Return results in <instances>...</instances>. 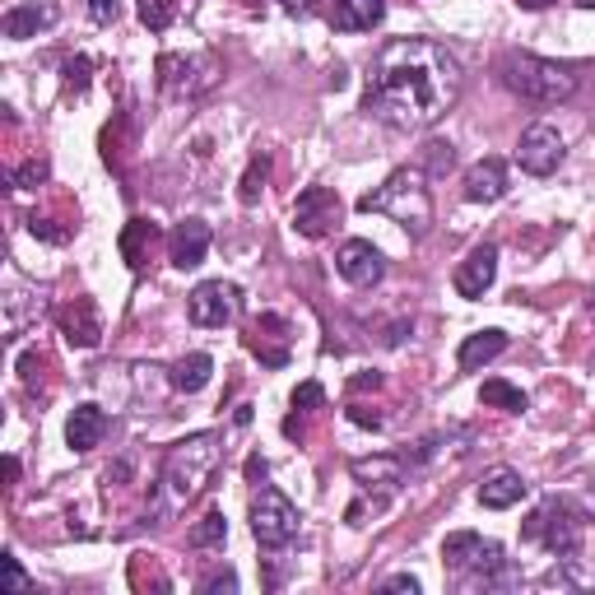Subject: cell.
I'll use <instances>...</instances> for the list:
<instances>
[{
	"mask_svg": "<svg viewBox=\"0 0 595 595\" xmlns=\"http://www.w3.org/2000/svg\"><path fill=\"white\" fill-rule=\"evenodd\" d=\"M321 405H326L321 381H303L298 391H294V409H298V414H313V409H321Z\"/></svg>",
	"mask_w": 595,
	"mask_h": 595,
	"instance_id": "obj_32",
	"label": "cell"
},
{
	"mask_svg": "<svg viewBox=\"0 0 595 595\" xmlns=\"http://www.w3.org/2000/svg\"><path fill=\"white\" fill-rule=\"evenodd\" d=\"M349 475L358 484V494L373 498V507H381L386 498L400 494V484H405V456H358L349 465Z\"/></svg>",
	"mask_w": 595,
	"mask_h": 595,
	"instance_id": "obj_10",
	"label": "cell"
},
{
	"mask_svg": "<svg viewBox=\"0 0 595 595\" xmlns=\"http://www.w3.org/2000/svg\"><path fill=\"white\" fill-rule=\"evenodd\" d=\"M224 465V437L219 433H196V437H182L177 447H168L163 456V484L172 503H191L200 498L210 479L219 475Z\"/></svg>",
	"mask_w": 595,
	"mask_h": 595,
	"instance_id": "obj_5",
	"label": "cell"
},
{
	"mask_svg": "<svg viewBox=\"0 0 595 595\" xmlns=\"http://www.w3.org/2000/svg\"><path fill=\"white\" fill-rule=\"evenodd\" d=\"M29 228H33V238H42V242H70V232L75 228H57V219H29Z\"/></svg>",
	"mask_w": 595,
	"mask_h": 595,
	"instance_id": "obj_34",
	"label": "cell"
},
{
	"mask_svg": "<svg viewBox=\"0 0 595 595\" xmlns=\"http://www.w3.org/2000/svg\"><path fill=\"white\" fill-rule=\"evenodd\" d=\"M386 19V0H335L330 23L340 33H368Z\"/></svg>",
	"mask_w": 595,
	"mask_h": 595,
	"instance_id": "obj_22",
	"label": "cell"
},
{
	"mask_svg": "<svg viewBox=\"0 0 595 595\" xmlns=\"http://www.w3.org/2000/svg\"><path fill=\"white\" fill-rule=\"evenodd\" d=\"M266 177H270V159L261 153V159H251V168H247V177H242V191H238V200H242V205H256V200H261V191H266Z\"/></svg>",
	"mask_w": 595,
	"mask_h": 595,
	"instance_id": "obj_30",
	"label": "cell"
},
{
	"mask_svg": "<svg viewBox=\"0 0 595 595\" xmlns=\"http://www.w3.org/2000/svg\"><path fill=\"white\" fill-rule=\"evenodd\" d=\"M349 419H354L358 428H381V414L368 409V405H349Z\"/></svg>",
	"mask_w": 595,
	"mask_h": 595,
	"instance_id": "obj_38",
	"label": "cell"
},
{
	"mask_svg": "<svg viewBox=\"0 0 595 595\" xmlns=\"http://www.w3.org/2000/svg\"><path fill=\"white\" fill-rule=\"evenodd\" d=\"M443 563L460 577L465 591H503V586H516V567L507 563L498 539H484L475 530H456L447 535L443 545Z\"/></svg>",
	"mask_w": 595,
	"mask_h": 595,
	"instance_id": "obj_3",
	"label": "cell"
},
{
	"mask_svg": "<svg viewBox=\"0 0 595 595\" xmlns=\"http://www.w3.org/2000/svg\"><path fill=\"white\" fill-rule=\"evenodd\" d=\"M479 400H484L488 409H507V414H526V409H530V400H526V391H522V386H512V381H503V377L484 381Z\"/></svg>",
	"mask_w": 595,
	"mask_h": 595,
	"instance_id": "obj_25",
	"label": "cell"
},
{
	"mask_svg": "<svg viewBox=\"0 0 595 595\" xmlns=\"http://www.w3.org/2000/svg\"><path fill=\"white\" fill-rule=\"evenodd\" d=\"M498 279V247L494 242H479V247H470V256L456 266V294L460 298H484L488 294V284Z\"/></svg>",
	"mask_w": 595,
	"mask_h": 595,
	"instance_id": "obj_16",
	"label": "cell"
},
{
	"mask_svg": "<svg viewBox=\"0 0 595 595\" xmlns=\"http://www.w3.org/2000/svg\"><path fill=\"white\" fill-rule=\"evenodd\" d=\"M522 539H526V545H539L554 558H573L582 549V539H586V512L573 498L554 494V498H545L526 516Z\"/></svg>",
	"mask_w": 595,
	"mask_h": 595,
	"instance_id": "obj_6",
	"label": "cell"
},
{
	"mask_svg": "<svg viewBox=\"0 0 595 595\" xmlns=\"http://www.w3.org/2000/svg\"><path fill=\"white\" fill-rule=\"evenodd\" d=\"M549 586H595V573H567V567L558 573V567H554V573H549Z\"/></svg>",
	"mask_w": 595,
	"mask_h": 595,
	"instance_id": "obj_37",
	"label": "cell"
},
{
	"mask_svg": "<svg viewBox=\"0 0 595 595\" xmlns=\"http://www.w3.org/2000/svg\"><path fill=\"white\" fill-rule=\"evenodd\" d=\"M61 70H66V89H75V93H85V89H89V70H93L89 57H70Z\"/></svg>",
	"mask_w": 595,
	"mask_h": 595,
	"instance_id": "obj_33",
	"label": "cell"
},
{
	"mask_svg": "<svg viewBox=\"0 0 595 595\" xmlns=\"http://www.w3.org/2000/svg\"><path fill=\"white\" fill-rule=\"evenodd\" d=\"M516 163H522L530 177H549L563 163V136L549 121H535L522 131V145H516Z\"/></svg>",
	"mask_w": 595,
	"mask_h": 595,
	"instance_id": "obj_12",
	"label": "cell"
},
{
	"mask_svg": "<svg viewBox=\"0 0 595 595\" xmlns=\"http://www.w3.org/2000/svg\"><path fill=\"white\" fill-rule=\"evenodd\" d=\"M215 373V358L210 354H187V358H177L172 364V391H182V396H196L205 381H210Z\"/></svg>",
	"mask_w": 595,
	"mask_h": 595,
	"instance_id": "obj_24",
	"label": "cell"
},
{
	"mask_svg": "<svg viewBox=\"0 0 595 595\" xmlns=\"http://www.w3.org/2000/svg\"><path fill=\"white\" fill-rule=\"evenodd\" d=\"M465 200L470 205H494L507 196V163L503 159H479L475 168H465Z\"/></svg>",
	"mask_w": 595,
	"mask_h": 595,
	"instance_id": "obj_19",
	"label": "cell"
},
{
	"mask_svg": "<svg viewBox=\"0 0 595 595\" xmlns=\"http://www.w3.org/2000/svg\"><path fill=\"white\" fill-rule=\"evenodd\" d=\"M238 313H242V289L228 279H205L187 298V317L205 330H224L228 321H238Z\"/></svg>",
	"mask_w": 595,
	"mask_h": 595,
	"instance_id": "obj_9",
	"label": "cell"
},
{
	"mask_svg": "<svg viewBox=\"0 0 595 595\" xmlns=\"http://www.w3.org/2000/svg\"><path fill=\"white\" fill-rule=\"evenodd\" d=\"M433 149V172H447L456 163V149L452 145H428Z\"/></svg>",
	"mask_w": 595,
	"mask_h": 595,
	"instance_id": "obj_39",
	"label": "cell"
},
{
	"mask_svg": "<svg viewBox=\"0 0 595 595\" xmlns=\"http://www.w3.org/2000/svg\"><path fill=\"white\" fill-rule=\"evenodd\" d=\"M210 224L205 219H182L172 232H168V261L177 270H196L205 261V251H210Z\"/></svg>",
	"mask_w": 595,
	"mask_h": 595,
	"instance_id": "obj_17",
	"label": "cell"
},
{
	"mask_svg": "<svg viewBox=\"0 0 595 595\" xmlns=\"http://www.w3.org/2000/svg\"><path fill=\"white\" fill-rule=\"evenodd\" d=\"M89 19L93 23H117L121 19V0H89Z\"/></svg>",
	"mask_w": 595,
	"mask_h": 595,
	"instance_id": "obj_36",
	"label": "cell"
},
{
	"mask_svg": "<svg viewBox=\"0 0 595 595\" xmlns=\"http://www.w3.org/2000/svg\"><path fill=\"white\" fill-rule=\"evenodd\" d=\"M153 238H159V228H153L149 219H131L121 232V251H126V261H131V270L145 266V251L153 247Z\"/></svg>",
	"mask_w": 595,
	"mask_h": 595,
	"instance_id": "obj_26",
	"label": "cell"
},
{
	"mask_svg": "<svg viewBox=\"0 0 595 595\" xmlns=\"http://www.w3.org/2000/svg\"><path fill=\"white\" fill-rule=\"evenodd\" d=\"M465 70L443 42L433 38H396L377 51L368 70L364 112L391 131H428L460 98Z\"/></svg>",
	"mask_w": 595,
	"mask_h": 595,
	"instance_id": "obj_1",
	"label": "cell"
},
{
	"mask_svg": "<svg viewBox=\"0 0 595 595\" xmlns=\"http://www.w3.org/2000/svg\"><path fill=\"white\" fill-rule=\"evenodd\" d=\"M364 215H386L396 219L409 238H428L433 228V191H428V172L424 168H400L391 172L377 191H368L358 200Z\"/></svg>",
	"mask_w": 595,
	"mask_h": 595,
	"instance_id": "obj_2",
	"label": "cell"
},
{
	"mask_svg": "<svg viewBox=\"0 0 595 595\" xmlns=\"http://www.w3.org/2000/svg\"><path fill=\"white\" fill-rule=\"evenodd\" d=\"M102 433H108V414L98 405H75L70 419H66V443L70 452H93L102 443Z\"/></svg>",
	"mask_w": 595,
	"mask_h": 595,
	"instance_id": "obj_21",
	"label": "cell"
},
{
	"mask_svg": "<svg viewBox=\"0 0 595 595\" xmlns=\"http://www.w3.org/2000/svg\"><path fill=\"white\" fill-rule=\"evenodd\" d=\"M498 80L516 93L535 102V108H558L577 93V75L558 66V61H545V57H530V51H507L498 61Z\"/></svg>",
	"mask_w": 595,
	"mask_h": 595,
	"instance_id": "obj_4",
	"label": "cell"
},
{
	"mask_svg": "<svg viewBox=\"0 0 595 595\" xmlns=\"http://www.w3.org/2000/svg\"><path fill=\"white\" fill-rule=\"evenodd\" d=\"M0 591H10V595H29L33 591V577L23 573L14 554H0Z\"/></svg>",
	"mask_w": 595,
	"mask_h": 595,
	"instance_id": "obj_29",
	"label": "cell"
},
{
	"mask_svg": "<svg viewBox=\"0 0 595 595\" xmlns=\"http://www.w3.org/2000/svg\"><path fill=\"white\" fill-rule=\"evenodd\" d=\"M57 19H61L57 0H19V6H10L6 14H0V33L23 42V38H38L42 29H51Z\"/></svg>",
	"mask_w": 595,
	"mask_h": 595,
	"instance_id": "obj_15",
	"label": "cell"
},
{
	"mask_svg": "<svg viewBox=\"0 0 595 595\" xmlns=\"http://www.w3.org/2000/svg\"><path fill=\"white\" fill-rule=\"evenodd\" d=\"M586 498H591V503H595V470H591V475H586Z\"/></svg>",
	"mask_w": 595,
	"mask_h": 595,
	"instance_id": "obj_43",
	"label": "cell"
},
{
	"mask_svg": "<svg viewBox=\"0 0 595 595\" xmlns=\"http://www.w3.org/2000/svg\"><path fill=\"white\" fill-rule=\"evenodd\" d=\"M191 549H219L224 539H228V522H224V512H205L200 522L191 526Z\"/></svg>",
	"mask_w": 595,
	"mask_h": 595,
	"instance_id": "obj_27",
	"label": "cell"
},
{
	"mask_svg": "<svg viewBox=\"0 0 595 595\" xmlns=\"http://www.w3.org/2000/svg\"><path fill=\"white\" fill-rule=\"evenodd\" d=\"M247 475H251V479H266V460L251 456V460H247Z\"/></svg>",
	"mask_w": 595,
	"mask_h": 595,
	"instance_id": "obj_42",
	"label": "cell"
},
{
	"mask_svg": "<svg viewBox=\"0 0 595 595\" xmlns=\"http://www.w3.org/2000/svg\"><path fill=\"white\" fill-rule=\"evenodd\" d=\"M177 19V0H140V23L149 33H168Z\"/></svg>",
	"mask_w": 595,
	"mask_h": 595,
	"instance_id": "obj_28",
	"label": "cell"
},
{
	"mask_svg": "<svg viewBox=\"0 0 595 595\" xmlns=\"http://www.w3.org/2000/svg\"><path fill=\"white\" fill-rule=\"evenodd\" d=\"M279 6L289 10V14H313V10H317V0H279Z\"/></svg>",
	"mask_w": 595,
	"mask_h": 595,
	"instance_id": "obj_41",
	"label": "cell"
},
{
	"mask_svg": "<svg viewBox=\"0 0 595 595\" xmlns=\"http://www.w3.org/2000/svg\"><path fill=\"white\" fill-rule=\"evenodd\" d=\"M498 354H507V335L503 330H475V335H465L456 364H460V373H479L484 364H494Z\"/></svg>",
	"mask_w": 595,
	"mask_h": 595,
	"instance_id": "obj_23",
	"label": "cell"
},
{
	"mask_svg": "<svg viewBox=\"0 0 595 595\" xmlns=\"http://www.w3.org/2000/svg\"><path fill=\"white\" fill-rule=\"evenodd\" d=\"M219 57L215 51H191V57H177V51H163L159 57V89L177 102H191L200 93H210L219 85Z\"/></svg>",
	"mask_w": 595,
	"mask_h": 595,
	"instance_id": "obj_7",
	"label": "cell"
},
{
	"mask_svg": "<svg viewBox=\"0 0 595 595\" xmlns=\"http://www.w3.org/2000/svg\"><path fill=\"white\" fill-rule=\"evenodd\" d=\"M247 349L261 358L266 368H284L289 364V321L275 317V313H261L247 326Z\"/></svg>",
	"mask_w": 595,
	"mask_h": 595,
	"instance_id": "obj_14",
	"label": "cell"
},
{
	"mask_svg": "<svg viewBox=\"0 0 595 595\" xmlns=\"http://www.w3.org/2000/svg\"><path fill=\"white\" fill-rule=\"evenodd\" d=\"M200 591L205 595H215V591H228L232 595V591H238V573H232V567H224V573H210V577L200 582Z\"/></svg>",
	"mask_w": 595,
	"mask_h": 595,
	"instance_id": "obj_35",
	"label": "cell"
},
{
	"mask_svg": "<svg viewBox=\"0 0 595 595\" xmlns=\"http://www.w3.org/2000/svg\"><path fill=\"white\" fill-rule=\"evenodd\" d=\"M335 270H340L345 284H354V289H373V284H381L386 275V261H381V251L364 238H349L340 242V251H335Z\"/></svg>",
	"mask_w": 595,
	"mask_h": 595,
	"instance_id": "obj_13",
	"label": "cell"
},
{
	"mask_svg": "<svg viewBox=\"0 0 595 595\" xmlns=\"http://www.w3.org/2000/svg\"><path fill=\"white\" fill-rule=\"evenodd\" d=\"M298 507L279 494V488L261 484L251 494V535H256V545L261 549H284V545H294L298 539Z\"/></svg>",
	"mask_w": 595,
	"mask_h": 595,
	"instance_id": "obj_8",
	"label": "cell"
},
{
	"mask_svg": "<svg viewBox=\"0 0 595 595\" xmlns=\"http://www.w3.org/2000/svg\"><path fill=\"white\" fill-rule=\"evenodd\" d=\"M340 215H345V205H340V196H335L330 187H307L298 200H294V228L303 232V238H326V232L340 224Z\"/></svg>",
	"mask_w": 595,
	"mask_h": 595,
	"instance_id": "obj_11",
	"label": "cell"
},
{
	"mask_svg": "<svg viewBox=\"0 0 595 595\" xmlns=\"http://www.w3.org/2000/svg\"><path fill=\"white\" fill-rule=\"evenodd\" d=\"M522 498H526V479L516 475V470H507V465L488 470L484 484H479V503H484L488 512H507V507H516Z\"/></svg>",
	"mask_w": 595,
	"mask_h": 595,
	"instance_id": "obj_20",
	"label": "cell"
},
{
	"mask_svg": "<svg viewBox=\"0 0 595 595\" xmlns=\"http://www.w3.org/2000/svg\"><path fill=\"white\" fill-rule=\"evenodd\" d=\"M522 6H526V10H545V6H549V0H522Z\"/></svg>",
	"mask_w": 595,
	"mask_h": 595,
	"instance_id": "obj_44",
	"label": "cell"
},
{
	"mask_svg": "<svg viewBox=\"0 0 595 595\" xmlns=\"http://www.w3.org/2000/svg\"><path fill=\"white\" fill-rule=\"evenodd\" d=\"M577 6H582V10H595V0H577Z\"/></svg>",
	"mask_w": 595,
	"mask_h": 595,
	"instance_id": "obj_45",
	"label": "cell"
},
{
	"mask_svg": "<svg viewBox=\"0 0 595 595\" xmlns=\"http://www.w3.org/2000/svg\"><path fill=\"white\" fill-rule=\"evenodd\" d=\"M381 591H409V595H414V591H419V577L396 573V577H386V582H381Z\"/></svg>",
	"mask_w": 595,
	"mask_h": 595,
	"instance_id": "obj_40",
	"label": "cell"
},
{
	"mask_svg": "<svg viewBox=\"0 0 595 595\" xmlns=\"http://www.w3.org/2000/svg\"><path fill=\"white\" fill-rule=\"evenodd\" d=\"M10 182H14L19 191H38V182H47V159H29L23 168H14Z\"/></svg>",
	"mask_w": 595,
	"mask_h": 595,
	"instance_id": "obj_31",
	"label": "cell"
},
{
	"mask_svg": "<svg viewBox=\"0 0 595 595\" xmlns=\"http://www.w3.org/2000/svg\"><path fill=\"white\" fill-rule=\"evenodd\" d=\"M61 335L75 345V349H98L102 340V317H98V307L89 298H75L61 307Z\"/></svg>",
	"mask_w": 595,
	"mask_h": 595,
	"instance_id": "obj_18",
	"label": "cell"
}]
</instances>
